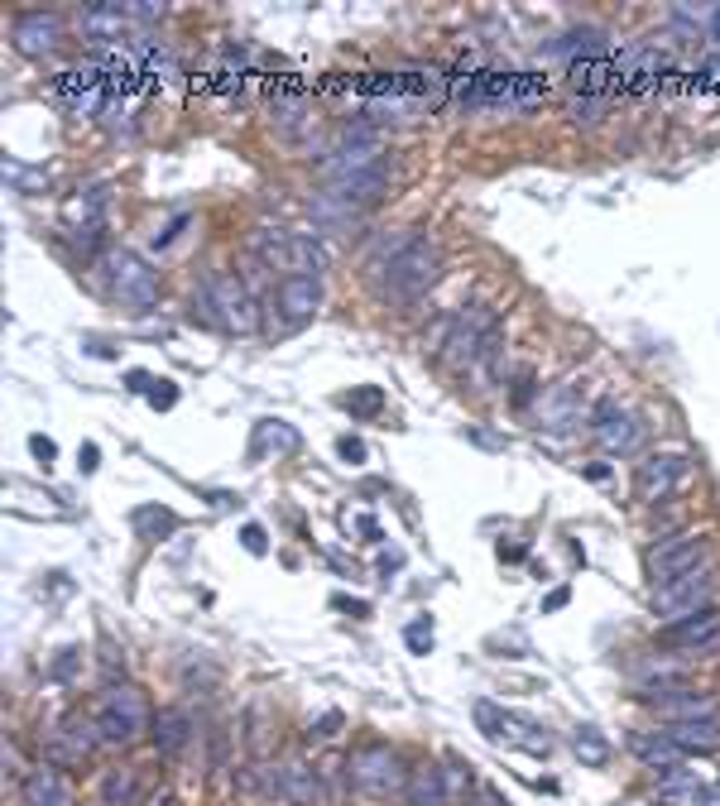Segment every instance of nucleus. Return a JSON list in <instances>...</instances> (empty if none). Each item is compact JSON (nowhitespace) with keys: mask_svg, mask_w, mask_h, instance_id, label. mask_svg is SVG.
I'll return each mask as SVG.
<instances>
[{"mask_svg":"<svg viewBox=\"0 0 720 806\" xmlns=\"http://www.w3.org/2000/svg\"><path fill=\"white\" fill-rule=\"evenodd\" d=\"M197 308L202 317L212 322L216 332H231V336H250L260 327V308H255V288H250L240 274L231 269H212L197 288Z\"/></svg>","mask_w":720,"mask_h":806,"instance_id":"1","label":"nucleus"},{"mask_svg":"<svg viewBox=\"0 0 720 806\" xmlns=\"http://www.w3.org/2000/svg\"><path fill=\"white\" fill-rule=\"evenodd\" d=\"M250 255H255L264 269H279L284 279L288 274H308V279H322V269L332 264L327 245L317 236H303V231H284V226H260L250 236Z\"/></svg>","mask_w":720,"mask_h":806,"instance_id":"2","label":"nucleus"},{"mask_svg":"<svg viewBox=\"0 0 720 806\" xmlns=\"http://www.w3.org/2000/svg\"><path fill=\"white\" fill-rule=\"evenodd\" d=\"M437 279H442V250H437V240L418 236L413 245H408L404 255L389 264V274L375 284V293L384 298V303H394V308H408V303H418V298H428L432 288H437Z\"/></svg>","mask_w":720,"mask_h":806,"instance_id":"3","label":"nucleus"},{"mask_svg":"<svg viewBox=\"0 0 720 806\" xmlns=\"http://www.w3.org/2000/svg\"><path fill=\"white\" fill-rule=\"evenodd\" d=\"M92 720L96 730H101V744H111V749H130L144 730H149V711H144V696L135 682H106L101 696H96L92 706Z\"/></svg>","mask_w":720,"mask_h":806,"instance_id":"4","label":"nucleus"},{"mask_svg":"<svg viewBox=\"0 0 720 806\" xmlns=\"http://www.w3.org/2000/svg\"><path fill=\"white\" fill-rule=\"evenodd\" d=\"M384 168V140L375 135V125H346L327 149L317 154V173L332 183H346V178H360V173H375Z\"/></svg>","mask_w":720,"mask_h":806,"instance_id":"5","label":"nucleus"},{"mask_svg":"<svg viewBox=\"0 0 720 806\" xmlns=\"http://www.w3.org/2000/svg\"><path fill=\"white\" fill-rule=\"evenodd\" d=\"M346 773H351V787L370 802L404 797V787H408V768L389 744H360L351 759H346Z\"/></svg>","mask_w":720,"mask_h":806,"instance_id":"6","label":"nucleus"},{"mask_svg":"<svg viewBox=\"0 0 720 806\" xmlns=\"http://www.w3.org/2000/svg\"><path fill=\"white\" fill-rule=\"evenodd\" d=\"M716 591H720L716 567L706 562V567L682 572V576H672V581L653 586V615H658V624H677V619L696 615V610H711Z\"/></svg>","mask_w":720,"mask_h":806,"instance_id":"7","label":"nucleus"},{"mask_svg":"<svg viewBox=\"0 0 720 806\" xmlns=\"http://www.w3.org/2000/svg\"><path fill=\"white\" fill-rule=\"evenodd\" d=\"M101 269H106V288H111V298L120 308L154 312V303H159V274H154L135 250H111V255L101 260Z\"/></svg>","mask_w":720,"mask_h":806,"instance_id":"8","label":"nucleus"},{"mask_svg":"<svg viewBox=\"0 0 720 806\" xmlns=\"http://www.w3.org/2000/svg\"><path fill=\"white\" fill-rule=\"evenodd\" d=\"M687 480H692L687 452H648L644 461L634 466V495L644 504H668Z\"/></svg>","mask_w":720,"mask_h":806,"instance_id":"9","label":"nucleus"},{"mask_svg":"<svg viewBox=\"0 0 720 806\" xmlns=\"http://www.w3.org/2000/svg\"><path fill=\"white\" fill-rule=\"evenodd\" d=\"M706 557H711V538H706V533L658 538V543L648 548V581L663 586V581H672V576H682V572L706 567Z\"/></svg>","mask_w":720,"mask_h":806,"instance_id":"10","label":"nucleus"},{"mask_svg":"<svg viewBox=\"0 0 720 806\" xmlns=\"http://www.w3.org/2000/svg\"><path fill=\"white\" fill-rule=\"evenodd\" d=\"M658 639L677 648L682 658H716L720 653V610H696L677 624H658Z\"/></svg>","mask_w":720,"mask_h":806,"instance_id":"11","label":"nucleus"},{"mask_svg":"<svg viewBox=\"0 0 720 806\" xmlns=\"http://www.w3.org/2000/svg\"><path fill=\"white\" fill-rule=\"evenodd\" d=\"M101 749V730H96L92 715H63L58 720V730H48V763L58 768H77L87 763L92 754Z\"/></svg>","mask_w":720,"mask_h":806,"instance_id":"12","label":"nucleus"},{"mask_svg":"<svg viewBox=\"0 0 720 806\" xmlns=\"http://www.w3.org/2000/svg\"><path fill=\"white\" fill-rule=\"evenodd\" d=\"M63 20L53 15V10H24L10 24V44H15V53L24 58H53L58 48H63Z\"/></svg>","mask_w":720,"mask_h":806,"instance_id":"13","label":"nucleus"},{"mask_svg":"<svg viewBox=\"0 0 720 806\" xmlns=\"http://www.w3.org/2000/svg\"><path fill=\"white\" fill-rule=\"evenodd\" d=\"M591 432H596L600 452H610V456H629L634 447H639V437H644V423L629 413V408H620L615 399H600V404H596V413H591Z\"/></svg>","mask_w":720,"mask_h":806,"instance_id":"14","label":"nucleus"},{"mask_svg":"<svg viewBox=\"0 0 720 806\" xmlns=\"http://www.w3.org/2000/svg\"><path fill=\"white\" fill-rule=\"evenodd\" d=\"M576 423H586V408H581V389L576 380H562L552 389L538 394V408H533V428L538 432H572Z\"/></svg>","mask_w":720,"mask_h":806,"instance_id":"15","label":"nucleus"},{"mask_svg":"<svg viewBox=\"0 0 720 806\" xmlns=\"http://www.w3.org/2000/svg\"><path fill=\"white\" fill-rule=\"evenodd\" d=\"M322 308V279H308V274H288L274 288V312H279L284 327H308Z\"/></svg>","mask_w":720,"mask_h":806,"instance_id":"16","label":"nucleus"},{"mask_svg":"<svg viewBox=\"0 0 720 806\" xmlns=\"http://www.w3.org/2000/svg\"><path fill=\"white\" fill-rule=\"evenodd\" d=\"M53 87L68 101L72 116H101V106H106V77L92 63L87 68H68L63 77L53 82Z\"/></svg>","mask_w":720,"mask_h":806,"instance_id":"17","label":"nucleus"},{"mask_svg":"<svg viewBox=\"0 0 720 806\" xmlns=\"http://www.w3.org/2000/svg\"><path fill=\"white\" fill-rule=\"evenodd\" d=\"M624 744H629V754L653 778H668V773H677V768H687V754H682L663 730H629V739H624Z\"/></svg>","mask_w":720,"mask_h":806,"instance_id":"18","label":"nucleus"},{"mask_svg":"<svg viewBox=\"0 0 720 806\" xmlns=\"http://www.w3.org/2000/svg\"><path fill=\"white\" fill-rule=\"evenodd\" d=\"M284 802L288 806H332L322 768L308 759H284Z\"/></svg>","mask_w":720,"mask_h":806,"instance_id":"19","label":"nucleus"},{"mask_svg":"<svg viewBox=\"0 0 720 806\" xmlns=\"http://www.w3.org/2000/svg\"><path fill=\"white\" fill-rule=\"evenodd\" d=\"M24 806H72V787L58 763H34L29 778L20 783Z\"/></svg>","mask_w":720,"mask_h":806,"instance_id":"20","label":"nucleus"},{"mask_svg":"<svg viewBox=\"0 0 720 806\" xmlns=\"http://www.w3.org/2000/svg\"><path fill=\"white\" fill-rule=\"evenodd\" d=\"M413 240H418L413 226H399V231H380V236L365 245V255H360V274H365L370 284H380L384 274H389V264L399 260L404 250L413 245Z\"/></svg>","mask_w":720,"mask_h":806,"instance_id":"21","label":"nucleus"},{"mask_svg":"<svg viewBox=\"0 0 720 806\" xmlns=\"http://www.w3.org/2000/svg\"><path fill=\"white\" fill-rule=\"evenodd\" d=\"M149 739H154V749H159V759H178V754L192 744V715L183 711V706H164V711H154Z\"/></svg>","mask_w":720,"mask_h":806,"instance_id":"22","label":"nucleus"},{"mask_svg":"<svg viewBox=\"0 0 720 806\" xmlns=\"http://www.w3.org/2000/svg\"><path fill=\"white\" fill-rule=\"evenodd\" d=\"M404 806H452V792H447V773H442L437 763H413V768H408Z\"/></svg>","mask_w":720,"mask_h":806,"instance_id":"23","label":"nucleus"},{"mask_svg":"<svg viewBox=\"0 0 720 806\" xmlns=\"http://www.w3.org/2000/svg\"><path fill=\"white\" fill-rule=\"evenodd\" d=\"M658 787V802L663 806H706L711 802V787H706V778L696 773V768H677V773L668 778H653Z\"/></svg>","mask_w":720,"mask_h":806,"instance_id":"24","label":"nucleus"},{"mask_svg":"<svg viewBox=\"0 0 720 806\" xmlns=\"http://www.w3.org/2000/svg\"><path fill=\"white\" fill-rule=\"evenodd\" d=\"M663 735L677 744L682 754H720V715H711V720H677V725H668Z\"/></svg>","mask_w":720,"mask_h":806,"instance_id":"25","label":"nucleus"},{"mask_svg":"<svg viewBox=\"0 0 720 806\" xmlns=\"http://www.w3.org/2000/svg\"><path fill=\"white\" fill-rule=\"evenodd\" d=\"M308 216H312V226H322V231H346V226L365 221V212H360V207H351V202H346V197H336L332 188H322L317 197L308 202Z\"/></svg>","mask_w":720,"mask_h":806,"instance_id":"26","label":"nucleus"},{"mask_svg":"<svg viewBox=\"0 0 720 806\" xmlns=\"http://www.w3.org/2000/svg\"><path fill=\"white\" fill-rule=\"evenodd\" d=\"M125 20H130L125 5H92V10H82V34H87L92 44H116Z\"/></svg>","mask_w":720,"mask_h":806,"instance_id":"27","label":"nucleus"},{"mask_svg":"<svg viewBox=\"0 0 720 806\" xmlns=\"http://www.w3.org/2000/svg\"><path fill=\"white\" fill-rule=\"evenodd\" d=\"M130 528H135L144 543H154V538L178 533V514H173V509H164V504H140V509L130 514Z\"/></svg>","mask_w":720,"mask_h":806,"instance_id":"28","label":"nucleus"},{"mask_svg":"<svg viewBox=\"0 0 720 806\" xmlns=\"http://www.w3.org/2000/svg\"><path fill=\"white\" fill-rule=\"evenodd\" d=\"M135 797H140L135 768H106V778H101V806H135Z\"/></svg>","mask_w":720,"mask_h":806,"instance_id":"29","label":"nucleus"},{"mask_svg":"<svg viewBox=\"0 0 720 806\" xmlns=\"http://www.w3.org/2000/svg\"><path fill=\"white\" fill-rule=\"evenodd\" d=\"M572 749H576V759H581L586 768H605L610 763V739L600 735L596 725H576L572 730Z\"/></svg>","mask_w":720,"mask_h":806,"instance_id":"30","label":"nucleus"},{"mask_svg":"<svg viewBox=\"0 0 720 806\" xmlns=\"http://www.w3.org/2000/svg\"><path fill=\"white\" fill-rule=\"evenodd\" d=\"M274 447V456L279 452H298V432L284 423V418H260L255 423V456L260 452H269Z\"/></svg>","mask_w":720,"mask_h":806,"instance_id":"31","label":"nucleus"},{"mask_svg":"<svg viewBox=\"0 0 720 806\" xmlns=\"http://www.w3.org/2000/svg\"><path fill=\"white\" fill-rule=\"evenodd\" d=\"M341 408L351 418H375L380 408H384V394H380V384H360V389H351V394H341Z\"/></svg>","mask_w":720,"mask_h":806,"instance_id":"32","label":"nucleus"},{"mask_svg":"<svg viewBox=\"0 0 720 806\" xmlns=\"http://www.w3.org/2000/svg\"><path fill=\"white\" fill-rule=\"evenodd\" d=\"M605 106H610V101H605L600 92H596V96H591V92H576V96H572V125L596 130L600 120H605Z\"/></svg>","mask_w":720,"mask_h":806,"instance_id":"33","label":"nucleus"},{"mask_svg":"<svg viewBox=\"0 0 720 806\" xmlns=\"http://www.w3.org/2000/svg\"><path fill=\"white\" fill-rule=\"evenodd\" d=\"M504 720H509V715H504L500 706H490V701H476V725L485 730L490 739H504Z\"/></svg>","mask_w":720,"mask_h":806,"instance_id":"34","label":"nucleus"},{"mask_svg":"<svg viewBox=\"0 0 720 806\" xmlns=\"http://www.w3.org/2000/svg\"><path fill=\"white\" fill-rule=\"evenodd\" d=\"M341 730V711H322L317 720H308V744H327Z\"/></svg>","mask_w":720,"mask_h":806,"instance_id":"35","label":"nucleus"},{"mask_svg":"<svg viewBox=\"0 0 720 806\" xmlns=\"http://www.w3.org/2000/svg\"><path fill=\"white\" fill-rule=\"evenodd\" d=\"M404 643L413 648L418 658H423V653H432V619L423 615V619H413V624H408V629H404Z\"/></svg>","mask_w":720,"mask_h":806,"instance_id":"36","label":"nucleus"},{"mask_svg":"<svg viewBox=\"0 0 720 806\" xmlns=\"http://www.w3.org/2000/svg\"><path fill=\"white\" fill-rule=\"evenodd\" d=\"M447 773V792L456 797V792H471L476 787V773H471V763H461V759H452V768H442Z\"/></svg>","mask_w":720,"mask_h":806,"instance_id":"37","label":"nucleus"},{"mask_svg":"<svg viewBox=\"0 0 720 806\" xmlns=\"http://www.w3.org/2000/svg\"><path fill=\"white\" fill-rule=\"evenodd\" d=\"M77 663H82V648H63V658H53V677L72 682V677H77Z\"/></svg>","mask_w":720,"mask_h":806,"instance_id":"38","label":"nucleus"},{"mask_svg":"<svg viewBox=\"0 0 720 806\" xmlns=\"http://www.w3.org/2000/svg\"><path fill=\"white\" fill-rule=\"evenodd\" d=\"M10 178H15L20 192H39V188H48V173H29V168H15V164H10Z\"/></svg>","mask_w":720,"mask_h":806,"instance_id":"39","label":"nucleus"},{"mask_svg":"<svg viewBox=\"0 0 720 806\" xmlns=\"http://www.w3.org/2000/svg\"><path fill=\"white\" fill-rule=\"evenodd\" d=\"M240 543H245V552H255V557H264V552H269V543H264V528H260V524H245V528H240Z\"/></svg>","mask_w":720,"mask_h":806,"instance_id":"40","label":"nucleus"},{"mask_svg":"<svg viewBox=\"0 0 720 806\" xmlns=\"http://www.w3.org/2000/svg\"><path fill=\"white\" fill-rule=\"evenodd\" d=\"M149 404H154V408H173V404H178V389H173V384H168V380H154Z\"/></svg>","mask_w":720,"mask_h":806,"instance_id":"41","label":"nucleus"},{"mask_svg":"<svg viewBox=\"0 0 720 806\" xmlns=\"http://www.w3.org/2000/svg\"><path fill=\"white\" fill-rule=\"evenodd\" d=\"M336 452H341V461H351V466L365 461V442H360V437H341V442H336Z\"/></svg>","mask_w":720,"mask_h":806,"instance_id":"42","label":"nucleus"},{"mask_svg":"<svg viewBox=\"0 0 720 806\" xmlns=\"http://www.w3.org/2000/svg\"><path fill=\"white\" fill-rule=\"evenodd\" d=\"M188 221H192V216H173V221L164 226V236H154V245H173V240H178V231H183Z\"/></svg>","mask_w":720,"mask_h":806,"instance_id":"43","label":"nucleus"},{"mask_svg":"<svg viewBox=\"0 0 720 806\" xmlns=\"http://www.w3.org/2000/svg\"><path fill=\"white\" fill-rule=\"evenodd\" d=\"M476 806H509V797L500 787H476Z\"/></svg>","mask_w":720,"mask_h":806,"instance_id":"44","label":"nucleus"},{"mask_svg":"<svg viewBox=\"0 0 720 806\" xmlns=\"http://www.w3.org/2000/svg\"><path fill=\"white\" fill-rule=\"evenodd\" d=\"M5 778H20V783L29 778V773L20 768V749H15V744H5Z\"/></svg>","mask_w":720,"mask_h":806,"instance_id":"45","label":"nucleus"},{"mask_svg":"<svg viewBox=\"0 0 720 806\" xmlns=\"http://www.w3.org/2000/svg\"><path fill=\"white\" fill-rule=\"evenodd\" d=\"M29 447H34V456H39L44 466H53V456H58V447L48 437H29Z\"/></svg>","mask_w":720,"mask_h":806,"instance_id":"46","label":"nucleus"},{"mask_svg":"<svg viewBox=\"0 0 720 806\" xmlns=\"http://www.w3.org/2000/svg\"><path fill=\"white\" fill-rule=\"evenodd\" d=\"M567 600H572V591H567V586H557V591H552V596L543 600V615H552V610H562Z\"/></svg>","mask_w":720,"mask_h":806,"instance_id":"47","label":"nucleus"},{"mask_svg":"<svg viewBox=\"0 0 720 806\" xmlns=\"http://www.w3.org/2000/svg\"><path fill=\"white\" fill-rule=\"evenodd\" d=\"M528 399H533V375H524V380H519V389H514V404H519V408H524Z\"/></svg>","mask_w":720,"mask_h":806,"instance_id":"48","label":"nucleus"},{"mask_svg":"<svg viewBox=\"0 0 720 806\" xmlns=\"http://www.w3.org/2000/svg\"><path fill=\"white\" fill-rule=\"evenodd\" d=\"M77 466H82V471H87V476L96 471V447H92V442H87V447L77 452Z\"/></svg>","mask_w":720,"mask_h":806,"instance_id":"49","label":"nucleus"},{"mask_svg":"<svg viewBox=\"0 0 720 806\" xmlns=\"http://www.w3.org/2000/svg\"><path fill=\"white\" fill-rule=\"evenodd\" d=\"M706 39L720 44V10H711V29H706Z\"/></svg>","mask_w":720,"mask_h":806,"instance_id":"50","label":"nucleus"},{"mask_svg":"<svg viewBox=\"0 0 720 806\" xmlns=\"http://www.w3.org/2000/svg\"><path fill=\"white\" fill-rule=\"evenodd\" d=\"M706 806H720V792H711V802H706Z\"/></svg>","mask_w":720,"mask_h":806,"instance_id":"51","label":"nucleus"},{"mask_svg":"<svg viewBox=\"0 0 720 806\" xmlns=\"http://www.w3.org/2000/svg\"><path fill=\"white\" fill-rule=\"evenodd\" d=\"M615 806H644V802H615Z\"/></svg>","mask_w":720,"mask_h":806,"instance_id":"52","label":"nucleus"},{"mask_svg":"<svg viewBox=\"0 0 720 806\" xmlns=\"http://www.w3.org/2000/svg\"><path fill=\"white\" fill-rule=\"evenodd\" d=\"M716 792H720V787H716Z\"/></svg>","mask_w":720,"mask_h":806,"instance_id":"53","label":"nucleus"}]
</instances>
